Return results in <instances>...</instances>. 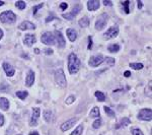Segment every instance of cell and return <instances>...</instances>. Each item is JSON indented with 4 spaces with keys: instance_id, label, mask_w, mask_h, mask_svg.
<instances>
[{
    "instance_id": "21",
    "label": "cell",
    "mask_w": 152,
    "mask_h": 135,
    "mask_svg": "<svg viewBox=\"0 0 152 135\" xmlns=\"http://www.w3.org/2000/svg\"><path fill=\"white\" fill-rule=\"evenodd\" d=\"M88 25H89V21L86 16H84L83 18H81L80 21H79V26H80L81 28H86V26H88Z\"/></svg>"
},
{
    "instance_id": "25",
    "label": "cell",
    "mask_w": 152,
    "mask_h": 135,
    "mask_svg": "<svg viewBox=\"0 0 152 135\" xmlns=\"http://www.w3.org/2000/svg\"><path fill=\"white\" fill-rule=\"evenodd\" d=\"M82 131H83V126L82 125H79L78 127H77L73 132H72L71 135H81V134H82Z\"/></svg>"
},
{
    "instance_id": "16",
    "label": "cell",
    "mask_w": 152,
    "mask_h": 135,
    "mask_svg": "<svg viewBox=\"0 0 152 135\" xmlns=\"http://www.w3.org/2000/svg\"><path fill=\"white\" fill-rule=\"evenodd\" d=\"M3 69L7 76H12L14 74V68L9 63H7V62H4L3 63Z\"/></svg>"
},
{
    "instance_id": "28",
    "label": "cell",
    "mask_w": 152,
    "mask_h": 135,
    "mask_svg": "<svg viewBox=\"0 0 152 135\" xmlns=\"http://www.w3.org/2000/svg\"><path fill=\"white\" fill-rule=\"evenodd\" d=\"M95 97L98 98V101H100V102H103L105 99V96L101 92H96Z\"/></svg>"
},
{
    "instance_id": "11",
    "label": "cell",
    "mask_w": 152,
    "mask_h": 135,
    "mask_svg": "<svg viewBox=\"0 0 152 135\" xmlns=\"http://www.w3.org/2000/svg\"><path fill=\"white\" fill-rule=\"evenodd\" d=\"M40 114H41V111H40L39 108H34V109H33V116H32V120H30V126L38 125V119L40 117Z\"/></svg>"
},
{
    "instance_id": "18",
    "label": "cell",
    "mask_w": 152,
    "mask_h": 135,
    "mask_svg": "<svg viewBox=\"0 0 152 135\" xmlns=\"http://www.w3.org/2000/svg\"><path fill=\"white\" fill-rule=\"evenodd\" d=\"M67 36L68 38H69V40L71 42H74L76 40V38H77V32L75 30H73V28H68L67 30Z\"/></svg>"
},
{
    "instance_id": "45",
    "label": "cell",
    "mask_w": 152,
    "mask_h": 135,
    "mask_svg": "<svg viewBox=\"0 0 152 135\" xmlns=\"http://www.w3.org/2000/svg\"><path fill=\"white\" fill-rule=\"evenodd\" d=\"M3 37V32H2V30H0V39Z\"/></svg>"
},
{
    "instance_id": "31",
    "label": "cell",
    "mask_w": 152,
    "mask_h": 135,
    "mask_svg": "<svg viewBox=\"0 0 152 135\" xmlns=\"http://www.w3.org/2000/svg\"><path fill=\"white\" fill-rule=\"evenodd\" d=\"M74 101H75V97H74V96H70L69 98H67V99L65 101V103L67 104V105H70V104H72Z\"/></svg>"
},
{
    "instance_id": "44",
    "label": "cell",
    "mask_w": 152,
    "mask_h": 135,
    "mask_svg": "<svg viewBox=\"0 0 152 135\" xmlns=\"http://www.w3.org/2000/svg\"><path fill=\"white\" fill-rule=\"evenodd\" d=\"M138 7H139V8L142 7V2H141V1L138 2Z\"/></svg>"
},
{
    "instance_id": "22",
    "label": "cell",
    "mask_w": 152,
    "mask_h": 135,
    "mask_svg": "<svg viewBox=\"0 0 152 135\" xmlns=\"http://www.w3.org/2000/svg\"><path fill=\"white\" fill-rule=\"evenodd\" d=\"M44 119H45L47 122H51L53 119V113L51 111H46L45 114H44Z\"/></svg>"
},
{
    "instance_id": "48",
    "label": "cell",
    "mask_w": 152,
    "mask_h": 135,
    "mask_svg": "<svg viewBox=\"0 0 152 135\" xmlns=\"http://www.w3.org/2000/svg\"><path fill=\"white\" fill-rule=\"evenodd\" d=\"M18 135H21V134H18Z\"/></svg>"
},
{
    "instance_id": "26",
    "label": "cell",
    "mask_w": 152,
    "mask_h": 135,
    "mask_svg": "<svg viewBox=\"0 0 152 135\" xmlns=\"http://www.w3.org/2000/svg\"><path fill=\"white\" fill-rule=\"evenodd\" d=\"M120 50V46L119 45H116V44H114V45H111L109 47V51L112 53H116L118 52V51Z\"/></svg>"
},
{
    "instance_id": "37",
    "label": "cell",
    "mask_w": 152,
    "mask_h": 135,
    "mask_svg": "<svg viewBox=\"0 0 152 135\" xmlns=\"http://www.w3.org/2000/svg\"><path fill=\"white\" fill-rule=\"evenodd\" d=\"M60 8H61V9H62V10L67 9V8H68L67 3H65V2H63V3H61V4H60Z\"/></svg>"
},
{
    "instance_id": "23",
    "label": "cell",
    "mask_w": 152,
    "mask_h": 135,
    "mask_svg": "<svg viewBox=\"0 0 152 135\" xmlns=\"http://www.w3.org/2000/svg\"><path fill=\"white\" fill-rule=\"evenodd\" d=\"M90 116L93 117V118L100 117V108H98V107H94L93 109L90 111Z\"/></svg>"
},
{
    "instance_id": "36",
    "label": "cell",
    "mask_w": 152,
    "mask_h": 135,
    "mask_svg": "<svg viewBox=\"0 0 152 135\" xmlns=\"http://www.w3.org/2000/svg\"><path fill=\"white\" fill-rule=\"evenodd\" d=\"M105 61H107V65H111V66H113L114 63H115V60H114V59H113V58H109V57H107V58L105 59Z\"/></svg>"
},
{
    "instance_id": "2",
    "label": "cell",
    "mask_w": 152,
    "mask_h": 135,
    "mask_svg": "<svg viewBox=\"0 0 152 135\" xmlns=\"http://www.w3.org/2000/svg\"><path fill=\"white\" fill-rule=\"evenodd\" d=\"M0 21L3 23H8V25H10V23H15L16 16H15V14L12 11H4L0 14Z\"/></svg>"
},
{
    "instance_id": "17",
    "label": "cell",
    "mask_w": 152,
    "mask_h": 135,
    "mask_svg": "<svg viewBox=\"0 0 152 135\" xmlns=\"http://www.w3.org/2000/svg\"><path fill=\"white\" fill-rule=\"evenodd\" d=\"M35 42H36V37H35L34 35H26L25 37L23 43H25L28 47H32V46L34 45Z\"/></svg>"
},
{
    "instance_id": "5",
    "label": "cell",
    "mask_w": 152,
    "mask_h": 135,
    "mask_svg": "<svg viewBox=\"0 0 152 135\" xmlns=\"http://www.w3.org/2000/svg\"><path fill=\"white\" fill-rule=\"evenodd\" d=\"M41 40L44 44H46V45L48 46H53L56 43V42H55L56 41V40H55V36L53 34H51V33H45V34L42 36Z\"/></svg>"
},
{
    "instance_id": "35",
    "label": "cell",
    "mask_w": 152,
    "mask_h": 135,
    "mask_svg": "<svg viewBox=\"0 0 152 135\" xmlns=\"http://www.w3.org/2000/svg\"><path fill=\"white\" fill-rule=\"evenodd\" d=\"M43 5H44V4H43V3H41V4H39V5L35 6V7H34V14H37V12H38V10L40 9V8L43 7Z\"/></svg>"
},
{
    "instance_id": "14",
    "label": "cell",
    "mask_w": 152,
    "mask_h": 135,
    "mask_svg": "<svg viewBox=\"0 0 152 135\" xmlns=\"http://www.w3.org/2000/svg\"><path fill=\"white\" fill-rule=\"evenodd\" d=\"M19 30H23V31H26V30H35L36 28V26L34 23H32L30 21H23L18 26Z\"/></svg>"
},
{
    "instance_id": "30",
    "label": "cell",
    "mask_w": 152,
    "mask_h": 135,
    "mask_svg": "<svg viewBox=\"0 0 152 135\" xmlns=\"http://www.w3.org/2000/svg\"><path fill=\"white\" fill-rule=\"evenodd\" d=\"M105 113L109 115V116H111V117H115V116H116V115H115V112L111 109V108L105 107Z\"/></svg>"
},
{
    "instance_id": "39",
    "label": "cell",
    "mask_w": 152,
    "mask_h": 135,
    "mask_svg": "<svg viewBox=\"0 0 152 135\" xmlns=\"http://www.w3.org/2000/svg\"><path fill=\"white\" fill-rule=\"evenodd\" d=\"M4 124V117L0 114V126H2Z\"/></svg>"
},
{
    "instance_id": "41",
    "label": "cell",
    "mask_w": 152,
    "mask_h": 135,
    "mask_svg": "<svg viewBox=\"0 0 152 135\" xmlns=\"http://www.w3.org/2000/svg\"><path fill=\"white\" fill-rule=\"evenodd\" d=\"M88 40H89V44H88V49H91V47H92V40H91V37H89V38H88Z\"/></svg>"
},
{
    "instance_id": "12",
    "label": "cell",
    "mask_w": 152,
    "mask_h": 135,
    "mask_svg": "<svg viewBox=\"0 0 152 135\" xmlns=\"http://www.w3.org/2000/svg\"><path fill=\"white\" fill-rule=\"evenodd\" d=\"M55 40L57 41V44H58V47L59 48H64L65 47V40L63 38V35L61 34L60 32H55Z\"/></svg>"
},
{
    "instance_id": "10",
    "label": "cell",
    "mask_w": 152,
    "mask_h": 135,
    "mask_svg": "<svg viewBox=\"0 0 152 135\" xmlns=\"http://www.w3.org/2000/svg\"><path fill=\"white\" fill-rule=\"evenodd\" d=\"M119 34V28L118 26H112L107 30V33H105V37L107 39H113V38H116Z\"/></svg>"
},
{
    "instance_id": "46",
    "label": "cell",
    "mask_w": 152,
    "mask_h": 135,
    "mask_svg": "<svg viewBox=\"0 0 152 135\" xmlns=\"http://www.w3.org/2000/svg\"><path fill=\"white\" fill-rule=\"evenodd\" d=\"M53 51L52 50H47V54H52Z\"/></svg>"
},
{
    "instance_id": "38",
    "label": "cell",
    "mask_w": 152,
    "mask_h": 135,
    "mask_svg": "<svg viewBox=\"0 0 152 135\" xmlns=\"http://www.w3.org/2000/svg\"><path fill=\"white\" fill-rule=\"evenodd\" d=\"M103 4H105V6H113V3H112L111 1H109V0H105V1H103Z\"/></svg>"
},
{
    "instance_id": "29",
    "label": "cell",
    "mask_w": 152,
    "mask_h": 135,
    "mask_svg": "<svg viewBox=\"0 0 152 135\" xmlns=\"http://www.w3.org/2000/svg\"><path fill=\"white\" fill-rule=\"evenodd\" d=\"M15 6H16L17 8H19L21 10H23L25 8V1H17L16 3H15Z\"/></svg>"
},
{
    "instance_id": "19",
    "label": "cell",
    "mask_w": 152,
    "mask_h": 135,
    "mask_svg": "<svg viewBox=\"0 0 152 135\" xmlns=\"http://www.w3.org/2000/svg\"><path fill=\"white\" fill-rule=\"evenodd\" d=\"M0 109L3 111H7L9 109V102L5 98H0Z\"/></svg>"
},
{
    "instance_id": "15",
    "label": "cell",
    "mask_w": 152,
    "mask_h": 135,
    "mask_svg": "<svg viewBox=\"0 0 152 135\" xmlns=\"http://www.w3.org/2000/svg\"><path fill=\"white\" fill-rule=\"evenodd\" d=\"M34 82H35V72L33 71V70H30V71H28V73L26 74L25 85L28 86H32Z\"/></svg>"
},
{
    "instance_id": "40",
    "label": "cell",
    "mask_w": 152,
    "mask_h": 135,
    "mask_svg": "<svg viewBox=\"0 0 152 135\" xmlns=\"http://www.w3.org/2000/svg\"><path fill=\"white\" fill-rule=\"evenodd\" d=\"M54 18H55V17H54V15L52 14V15H50V16L48 17L47 19H46V21H47V23H49L50 21H53V19H54Z\"/></svg>"
},
{
    "instance_id": "34",
    "label": "cell",
    "mask_w": 152,
    "mask_h": 135,
    "mask_svg": "<svg viewBox=\"0 0 152 135\" xmlns=\"http://www.w3.org/2000/svg\"><path fill=\"white\" fill-rule=\"evenodd\" d=\"M123 4H124V8H125V11H126V13H130V9H129L130 1H125Z\"/></svg>"
},
{
    "instance_id": "1",
    "label": "cell",
    "mask_w": 152,
    "mask_h": 135,
    "mask_svg": "<svg viewBox=\"0 0 152 135\" xmlns=\"http://www.w3.org/2000/svg\"><path fill=\"white\" fill-rule=\"evenodd\" d=\"M80 67V61L77 58V56L74 53H71L68 57V69L71 74H75L78 72Z\"/></svg>"
},
{
    "instance_id": "8",
    "label": "cell",
    "mask_w": 152,
    "mask_h": 135,
    "mask_svg": "<svg viewBox=\"0 0 152 135\" xmlns=\"http://www.w3.org/2000/svg\"><path fill=\"white\" fill-rule=\"evenodd\" d=\"M81 9V6L80 5H75L73 7V9H72L71 12L69 13H66V14H62V16L64 17L65 19H68V21H71V19H73L74 17H75V15H77L79 13Z\"/></svg>"
},
{
    "instance_id": "7",
    "label": "cell",
    "mask_w": 152,
    "mask_h": 135,
    "mask_svg": "<svg viewBox=\"0 0 152 135\" xmlns=\"http://www.w3.org/2000/svg\"><path fill=\"white\" fill-rule=\"evenodd\" d=\"M105 61V57L103 55H98V56H92L89 59V65L92 67H98V65H100L103 62Z\"/></svg>"
},
{
    "instance_id": "13",
    "label": "cell",
    "mask_w": 152,
    "mask_h": 135,
    "mask_svg": "<svg viewBox=\"0 0 152 135\" xmlns=\"http://www.w3.org/2000/svg\"><path fill=\"white\" fill-rule=\"evenodd\" d=\"M100 3L98 0H89L87 2V7H88V10H90V11H94L98 8H100Z\"/></svg>"
},
{
    "instance_id": "42",
    "label": "cell",
    "mask_w": 152,
    "mask_h": 135,
    "mask_svg": "<svg viewBox=\"0 0 152 135\" xmlns=\"http://www.w3.org/2000/svg\"><path fill=\"white\" fill-rule=\"evenodd\" d=\"M124 75H125V76H126V77H129L130 75H131V72H130V71H125Z\"/></svg>"
},
{
    "instance_id": "3",
    "label": "cell",
    "mask_w": 152,
    "mask_h": 135,
    "mask_svg": "<svg viewBox=\"0 0 152 135\" xmlns=\"http://www.w3.org/2000/svg\"><path fill=\"white\" fill-rule=\"evenodd\" d=\"M55 80H56L57 85L62 86V87H65L66 85H67L65 74H64L62 69H59V70H57L56 71V74H55Z\"/></svg>"
},
{
    "instance_id": "20",
    "label": "cell",
    "mask_w": 152,
    "mask_h": 135,
    "mask_svg": "<svg viewBox=\"0 0 152 135\" xmlns=\"http://www.w3.org/2000/svg\"><path fill=\"white\" fill-rule=\"evenodd\" d=\"M129 124H130V120H129V119H128V118H124V119H122V120H121V122L116 126V128L118 129V128H121V127H125V126L129 125Z\"/></svg>"
},
{
    "instance_id": "4",
    "label": "cell",
    "mask_w": 152,
    "mask_h": 135,
    "mask_svg": "<svg viewBox=\"0 0 152 135\" xmlns=\"http://www.w3.org/2000/svg\"><path fill=\"white\" fill-rule=\"evenodd\" d=\"M107 19H109V15L107 14V13H103V14L100 16V18L96 21L95 23V28L98 31H101L103 28L107 25Z\"/></svg>"
},
{
    "instance_id": "27",
    "label": "cell",
    "mask_w": 152,
    "mask_h": 135,
    "mask_svg": "<svg viewBox=\"0 0 152 135\" xmlns=\"http://www.w3.org/2000/svg\"><path fill=\"white\" fill-rule=\"evenodd\" d=\"M16 97L21 99H25L28 97V92H16Z\"/></svg>"
},
{
    "instance_id": "32",
    "label": "cell",
    "mask_w": 152,
    "mask_h": 135,
    "mask_svg": "<svg viewBox=\"0 0 152 135\" xmlns=\"http://www.w3.org/2000/svg\"><path fill=\"white\" fill-rule=\"evenodd\" d=\"M132 134L133 135H144L143 134V132L141 131L140 129H138V128H135V129L132 130Z\"/></svg>"
},
{
    "instance_id": "9",
    "label": "cell",
    "mask_w": 152,
    "mask_h": 135,
    "mask_svg": "<svg viewBox=\"0 0 152 135\" xmlns=\"http://www.w3.org/2000/svg\"><path fill=\"white\" fill-rule=\"evenodd\" d=\"M77 120H78L77 118H72V119H70V120L64 122L62 125H61V130H62V131H67V130L71 129V128L75 125Z\"/></svg>"
},
{
    "instance_id": "24",
    "label": "cell",
    "mask_w": 152,
    "mask_h": 135,
    "mask_svg": "<svg viewBox=\"0 0 152 135\" xmlns=\"http://www.w3.org/2000/svg\"><path fill=\"white\" fill-rule=\"evenodd\" d=\"M130 67L135 70H140L143 68V64L141 63H130Z\"/></svg>"
},
{
    "instance_id": "6",
    "label": "cell",
    "mask_w": 152,
    "mask_h": 135,
    "mask_svg": "<svg viewBox=\"0 0 152 135\" xmlns=\"http://www.w3.org/2000/svg\"><path fill=\"white\" fill-rule=\"evenodd\" d=\"M138 119L143 121H151L152 119V111L150 109H143L139 112Z\"/></svg>"
},
{
    "instance_id": "43",
    "label": "cell",
    "mask_w": 152,
    "mask_h": 135,
    "mask_svg": "<svg viewBox=\"0 0 152 135\" xmlns=\"http://www.w3.org/2000/svg\"><path fill=\"white\" fill-rule=\"evenodd\" d=\"M30 135H39V133L37 131H34V132H32V133H30Z\"/></svg>"
},
{
    "instance_id": "47",
    "label": "cell",
    "mask_w": 152,
    "mask_h": 135,
    "mask_svg": "<svg viewBox=\"0 0 152 135\" xmlns=\"http://www.w3.org/2000/svg\"><path fill=\"white\" fill-rule=\"evenodd\" d=\"M4 4V2L3 1H0V6H2Z\"/></svg>"
},
{
    "instance_id": "33",
    "label": "cell",
    "mask_w": 152,
    "mask_h": 135,
    "mask_svg": "<svg viewBox=\"0 0 152 135\" xmlns=\"http://www.w3.org/2000/svg\"><path fill=\"white\" fill-rule=\"evenodd\" d=\"M101 125V121L100 120H95L93 122V124H92V126H93L94 129H98V128H100Z\"/></svg>"
}]
</instances>
